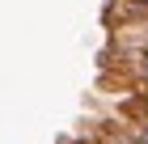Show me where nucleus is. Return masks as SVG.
<instances>
[{"label": "nucleus", "instance_id": "obj_1", "mask_svg": "<svg viewBox=\"0 0 148 144\" xmlns=\"http://www.w3.org/2000/svg\"><path fill=\"white\" fill-rule=\"evenodd\" d=\"M68 144H106L102 136H89V140H68Z\"/></svg>", "mask_w": 148, "mask_h": 144}, {"label": "nucleus", "instance_id": "obj_2", "mask_svg": "<svg viewBox=\"0 0 148 144\" xmlns=\"http://www.w3.org/2000/svg\"><path fill=\"white\" fill-rule=\"evenodd\" d=\"M144 4H148V0H144Z\"/></svg>", "mask_w": 148, "mask_h": 144}]
</instances>
